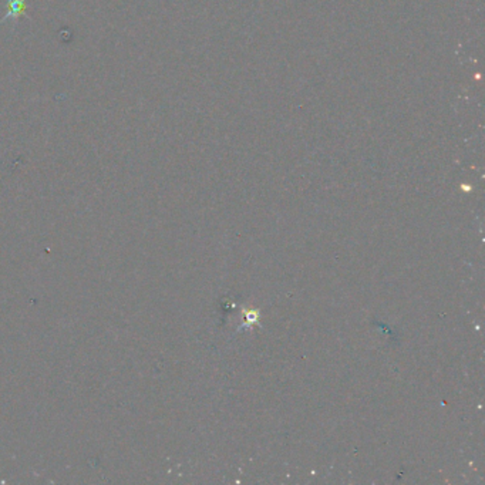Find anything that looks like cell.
Masks as SVG:
<instances>
[{"instance_id":"obj_1","label":"cell","mask_w":485,"mask_h":485,"mask_svg":"<svg viewBox=\"0 0 485 485\" xmlns=\"http://www.w3.org/2000/svg\"><path fill=\"white\" fill-rule=\"evenodd\" d=\"M8 6H9V10L6 13V16L2 19V21L5 22L6 19L9 17H19V16H22L25 9H26V3H25V0H8Z\"/></svg>"}]
</instances>
